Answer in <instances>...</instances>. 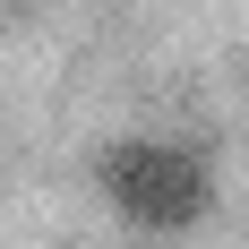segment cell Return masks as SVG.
<instances>
[{
  "mask_svg": "<svg viewBox=\"0 0 249 249\" xmlns=\"http://www.w3.org/2000/svg\"><path fill=\"white\" fill-rule=\"evenodd\" d=\"M103 198L121 206L129 224L146 232H189L215 198V180L189 146H163V138H121V146L103 155Z\"/></svg>",
  "mask_w": 249,
  "mask_h": 249,
  "instance_id": "1",
  "label": "cell"
}]
</instances>
